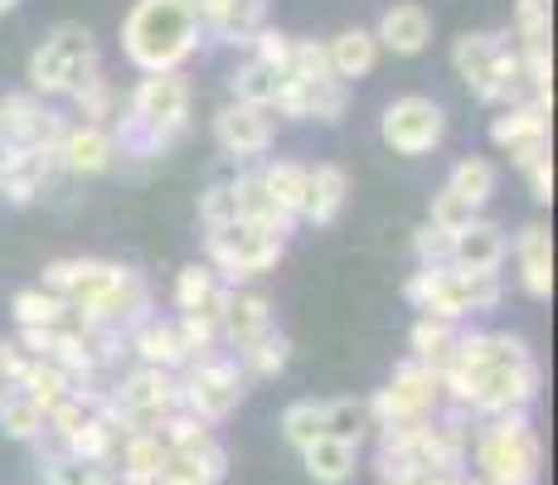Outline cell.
Wrapping results in <instances>:
<instances>
[{"label": "cell", "instance_id": "10", "mask_svg": "<svg viewBox=\"0 0 558 485\" xmlns=\"http://www.w3.org/2000/svg\"><path fill=\"white\" fill-rule=\"evenodd\" d=\"M282 253H287V233L267 229V223L233 219V223H219V229H204V263L229 287L272 272L282 263Z\"/></svg>", "mask_w": 558, "mask_h": 485}, {"label": "cell", "instance_id": "49", "mask_svg": "<svg viewBox=\"0 0 558 485\" xmlns=\"http://www.w3.org/2000/svg\"><path fill=\"white\" fill-rule=\"evenodd\" d=\"M93 485H126L122 471L112 466V461H102V466H93Z\"/></svg>", "mask_w": 558, "mask_h": 485}, {"label": "cell", "instance_id": "34", "mask_svg": "<svg viewBox=\"0 0 558 485\" xmlns=\"http://www.w3.org/2000/svg\"><path fill=\"white\" fill-rule=\"evenodd\" d=\"M500 185V170L490 166L486 156H461L452 166V175H447V194H457L461 204H471V209L481 214V204H490V194Z\"/></svg>", "mask_w": 558, "mask_h": 485}, {"label": "cell", "instance_id": "16", "mask_svg": "<svg viewBox=\"0 0 558 485\" xmlns=\"http://www.w3.org/2000/svg\"><path fill=\"white\" fill-rule=\"evenodd\" d=\"M350 107V88L340 78H282V93L272 102V117H287V122H320L336 126Z\"/></svg>", "mask_w": 558, "mask_h": 485}, {"label": "cell", "instance_id": "33", "mask_svg": "<svg viewBox=\"0 0 558 485\" xmlns=\"http://www.w3.org/2000/svg\"><path fill=\"white\" fill-rule=\"evenodd\" d=\"M10 316H15V330H59L63 320H73L69 306L45 287H20L10 296Z\"/></svg>", "mask_w": 558, "mask_h": 485}, {"label": "cell", "instance_id": "20", "mask_svg": "<svg viewBox=\"0 0 558 485\" xmlns=\"http://www.w3.org/2000/svg\"><path fill=\"white\" fill-rule=\"evenodd\" d=\"M510 243H506V229L496 219H471L461 233H452V267L457 272H500L506 263Z\"/></svg>", "mask_w": 558, "mask_h": 485}, {"label": "cell", "instance_id": "1", "mask_svg": "<svg viewBox=\"0 0 558 485\" xmlns=\"http://www.w3.org/2000/svg\"><path fill=\"white\" fill-rule=\"evenodd\" d=\"M442 398L452 408L486 423V417L506 413H530L534 398L544 388V369L534 350L510 330H471L461 326L452 360L442 364Z\"/></svg>", "mask_w": 558, "mask_h": 485}, {"label": "cell", "instance_id": "36", "mask_svg": "<svg viewBox=\"0 0 558 485\" xmlns=\"http://www.w3.org/2000/svg\"><path fill=\"white\" fill-rule=\"evenodd\" d=\"M282 78L287 73H277L272 63H263V59H243L239 69H233V78H229V88H233V102H248V107H267L272 112V102H277V93H282Z\"/></svg>", "mask_w": 558, "mask_h": 485}, {"label": "cell", "instance_id": "48", "mask_svg": "<svg viewBox=\"0 0 558 485\" xmlns=\"http://www.w3.org/2000/svg\"><path fill=\"white\" fill-rule=\"evenodd\" d=\"M524 175H530L534 204H549V199H554V156H549V160H539V166H530Z\"/></svg>", "mask_w": 558, "mask_h": 485}, {"label": "cell", "instance_id": "50", "mask_svg": "<svg viewBox=\"0 0 558 485\" xmlns=\"http://www.w3.org/2000/svg\"><path fill=\"white\" fill-rule=\"evenodd\" d=\"M15 393H20V388H15V384H10V379H5V374H0V408H5V403H10V398H15Z\"/></svg>", "mask_w": 558, "mask_h": 485}, {"label": "cell", "instance_id": "15", "mask_svg": "<svg viewBox=\"0 0 558 485\" xmlns=\"http://www.w3.org/2000/svg\"><path fill=\"white\" fill-rule=\"evenodd\" d=\"M272 142H277V117L267 107L223 102L214 112V146L229 160H257L272 150Z\"/></svg>", "mask_w": 558, "mask_h": 485}, {"label": "cell", "instance_id": "42", "mask_svg": "<svg viewBox=\"0 0 558 485\" xmlns=\"http://www.w3.org/2000/svg\"><path fill=\"white\" fill-rule=\"evenodd\" d=\"M514 45L539 49L549 45V0H514Z\"/></svg>", "mask_w": 558, "mask_h": 485}, {"label": "cell", "instance_id": "46", "mask_svg": "<svg viewBox=\"0 0 558 485\" xmlns=\"http://www.w3.org/2000/svg\"><path fill=\"white\" fill-rule=\"evenodd\" d=\"M233 219H239V214H233L229 180L204 185V194H199V223H204V229H219V223H233Z\"/></svg>", "mask_w": 558, "mask_h": 485}, {"label": "cell", "instance_id": "7", "mask_svg": "<svg viewBox=\"0 0 558 485\" xmlns=\"http://www.w3.org/2000/svg\"><path fill=\"white\" fill-rule=\"evenodd\" d=\"M403 301L417 311V316L466 326L471 316L500 306V272H457L452 263L417 267V272L403 282Z\"/></svg>", "mask_w": 558, "mask_h": 485}, {"label": "cell", "instance_id": "17", "mask_svg": "<svg viewBox=\"0 0 558 485\" xmlns=\"http://www.w3.org/2000/svg\"><path fill=\"white\" fill-rule=\"evenodd\" d=\"M199 35L214 45H253L267 25V0H195Z\"/></svg>", "mask_w": 558, "mask_h": 485}, {"label": "cell", "instance_id": "41", "mask_svg": "<svg viewBox=\"0 0 558 485\" xmlns=\"http://www.w3.org/2000/svg\"><path fill=\"white\" fill-rule=\"evenodd\" d=\"M73 107H78V122H93V126H112L117 122V93L102 73H93L78 93H73Z\"/></svg>", "mask_w": 558, "mask_h": 485}, {"label": "cell", "instance_id": "2", "mask_svg": "<svg viewBox=\"0 0 558 485\" xmlns=\"http://www.w3.org/2000/svg\"><path fill=\"white\" fill-rule=\"evenodd\" d=\"M39 287L69 306V316L78 326L98 330H132L146 316H156V296L136 267L102 263V257H53L39 277Z\"/></svg>", "mask_w": 558, "mask_h": 485}, {"label": "cell", "instance_id": "19", "mask_svg": "<svg viewBox=\"0 0 558 485\" xmlns=\"http://www.w3.org/2000/svg\"><path fill=\"white\" fill-rule=\"evenodd\" d=\"M160 441H166V451H180V457H195V461H204L214 481L229 476V447H223L219 433H214L209 423H199V417L175 413L166 427H160Z\"/></svg>", "mask_w": 558, "mask_h": 485}, {"label": "cell", "instance_id": "44", "mask_svg": "<svg viewBox=\"0 0 558 485\" xmlns=\"http://www.w3.org/2000/svg\"><path fill=\"white\" fill-rule=\"evenodd\" d=\"M471 219H476V209H471V204H461L457 194H447V190H437V194H433V209H427V223H433V229L461 233Z\"/></svg>", "mask_w": 558, "mask_h": 485}, {"label": "cell", "instance_id": "5", "mask_svg": "<svg viewBox=\"0 0 558 485\" xmlns=\"http://www.w3.org/2000/svg\"><path fill=\"white\" fill-rule=\"evenodd\" d=\"M466 476L486 485H539L544 476V441L534 433L530 413L486 417L471 427Z\"/></svg>", "mask_w": 558, "mask_h": 485}, {"label": "cell", "instance_id": "14", "mask_svg": "<svg viewBox=\"0 0 558 485\" xmlns=\"http://www.w3.org/2000/svg\"><path fill=\"white\" fill-rule=\"evenodd\" d=\"M490 142L514 160V170H530L539 160H549V107L530 102V97L500 107V117L490 122Z\"/></svg>", "mask_w": 558, "mask_h": 485}, {"label": "cell", "instance_id": "51", "mask_svg": "<svg viewBox=\"0 0 558 485\" xmlns=\"http://www.w3.org/2000/svg\"><path fill=\"white\" fill-rule=\"evenodd\" d=\"M126 485H160V481H156V476H132Z\"/></svg>", "mask_w": 558, "mask_h": 485}, {"label": "cell", "instance_id": "32", "mask_svg": "<svg viewBox=\"0 0 558 485\" xmlns=\"http://www.w3.org/2000/svg\"><path fill=\"white\" fill-rule=\"evenodd\" d=\"M233 360H239L243 379H277V374L292 364V340L272 326V330H263L257 340L243 344V350H233Z\"/></svg>", "mask_w": 558, "mask_h": 485}, {"label": "cell", "instance_id": "35", "mask_svg": "<svg viewBox=\"0 0 558 485\" xmlns=\"http://www.w3.org/2000/svg\"><path fill=\"white\" fill-rule=\"evenodd\" d=\"M457 336H461V326H452V320L417 316L413 330H408V350H413L417 364H427V369L442 374V364L452 360V350H457Z\"/></svg>", "mask_w": 558, "mask_h": 485}, {"label": "cell", "instance_id": "18", "mask_svg": "<svg viewBox=\"0 0 558 485\" xmlns=\"http://www.w3.org/2000/svg\"><path fill=\"white\" fill-rule=\"evenodd\" d=\"M117 142L107 126H93V122H69L59 142V170L63 175H107L117 166Z\"/></svg>", "mask_w": 558, "mask_h": 485}, {"label": "cell", "instance_id": "13", "mask_svg": "<svg viewBox=\"0 0 558 485\" xmlns=\"http://www.w3.org/2000/svg\"><path fill=\"white\" fill-rule=\"evenodd\" d=\"M379 136L393 156H427V150H437L447 136V107L423 93L393 97L379 117Z\"/></svg>", "mask_w": 558, "mask_h": 485}, {"label": "cell", "instance_id": "24", "mask_svg": "<svg viewBox=\"0 0 558 485\" xmlns=\"http://www.w3.org/2000/svg\"><path fill=\"white\" fill-rule=\"evenodd\" d=\"M126 350L136 354V364H151V369H170V374H180L190 364L175 320H160V316H146L142 326L126 330Z\"/></svg>", "mask_w": 558, "mask_h": 485}, {"label": "cell", "instance_id": "22", "mask_svg": "<svg viewBox=\"0 0 558 485\" xmlns=\"http://www.w3.org/2000/svg\"><path fill=\"white\" fill-rule=\"evenodd\" d=\"M514 267H520V287L534 301L554 296V233L544 223H524L514 233Z\"/></svg>", "mask_w": 558, "mask_h": 485}, {"label": "cell", "instance_id": "9", "mask_svg": "<svg viewBox=\"0 0 558 485\" xmlns=\"http://www.w3.org/2000/svg\"><path fill=\"white\" fill-rule=\"evenodd\" d=\"M98 413L112 417L122 433H160V427L180 413V379L170 369L136 364V369L117 374V379L107 384Z\"/></svg>", "mask_w": 558, "mask_h": 485}, {"label": "cell", "instance_id": "26", "mask_svg": "<svg viewBox=\"0 0 558 485\" xmlns=\"http://www.w3.org/2000/svg\"><path fill=\"white\" fill-rule=\"evenodd\" d=\"M345 199H350L345 166H336V160H320V166H311L306 209H302L306 223H316V229H330V223L340 219V209H345Z\"/></svg>", "mask_w": 558, "mask_h": 485}, {"label": "cell", "instance_id": "45", "mask_svg": "<svg viewBox=\"0 0 558 485\" xmlns=\"http://www.w3.org/2000/svg\"><path fill=\"white\" fill-rule=\"evenodd\" d=\"M253 59H263V63H272L277 73H287V63H292V35L287 29H272V25H263L253 35Z\"/></svg>", "mask_w": 558, "mask_h": 485}, {"label": "cell", "instance_id": "28", "mask_svg": "<svg viewBox=\"0 0 558 485\" xmlns=\"http://www.w3.org/2000/svg\"><path fill=\"white\" fill-rule=\"evenodd\" d=\"M302 466L316 485H350L360 466V447L355 441H340V437H316L302 451Z\"/></svg>", "mask_w": 558, "mask_h": 485}, {"label": "cell", "instance_id": "43", "mask_svg": "<svg viewBox=\"0 0 558 485\" xmlns=\"http://www.w3.org/2000/svg\"><path fill=\"white\" fill-rule=\"evenodd\" d=\"M156 481L160 485H219V481L209 476V466H204V461L180 457V451H166V457H160Z\"/></svg>", "mask_w": 558, "mask_h": 485}, {"label": "cell", "instance_id": "4", "mask_svg": "<svg viewBox=\"0 0 558 485\" xmlns=\"http://www.w3.org/2000/svg\"><path fill=\"white\" fill-rule=\"evenodd\" d=\"M199 45L195 0H136L122 20V53L142 73H180Z\"/></svg>", "mask_w": 558, "mask_h": 485}, {"label": "cell", "instance_id": "27", "mask_svg": "<svg viewBox=\"0 0 558 485\" xmlns=\"http://www.w3.org/2000/svg\"><path fill=\"white\" fill-rule=\"evenodd\" d=\"M379 45H374V29H340L336 39H326V59H330V73H336L340 83H355V78H369L374 63H379Z\"/></svg>", "mask_w": 558, "mask_h": 485}, {"label": "cell", "instance_id": "37", "mask_svg": "<svg viewBox=\"0 0 558 485\" xmlns=\"http://www.w3.org/2000/svg\"><path fill=\"white\" fill-rule=\"evenodd\" d=\"M374 433V413H369V398H330L326 403V437L340 441H360Z\"/></svg>", "mask_w": 558, "mask_h": 485}, {"label": "cell", "instance_id": "53", "mask_svg": "<svg viewBox=\"0 0 558 485\" xmlns=\"http://www.w3.org/2000/svg\"><path fill=\"white\" fill-rule=\"evenodd\" d=\"M461 485H486V481H476V476H466V481H461Z\"/></svg>", "mask_w": 558, "mask_h": 485}, {"label": "cell", "instance_id": "23", "mask_svg": "<svg viewBox=\"0 0 558 485\" xmlns=\"http://www.w3.org/2000/svg\"><path fill=\"white\" fill-rule=\"evenodd\" d=\"M272 326H277V320H272V301H267L263 291H243V287L229 291L223 316H219V340L229 344V354L243 350V344L257 340L263 330H272Z\"/></svg>", "mask_w": 558, "mask_h": 485}, {"label": "cell", "instance_id": "25", "mask_svg": "<svg viewBox=\"0 0 558 485\" xmlns=\"http://www.w3.org/2000/svg\"><path fill=\"white\" fill-rule=\"evenodd\" d=\"M229 282H219V272H214L209 263H190L180 267L175 277V311L180 316H223V301H229Z\"/></svg>", "mask_w": 558, "mask_h": 485}, {"label": "cell", "instance_id": "8", "mask_svg": "<svg viewBox=\"0 0 558 485\" xmlns=\"http://www.w3.org/2000/svg\"><path fill=\"white\" fill-rule=\"evenodd\" d=\"M93 73H102V53H98L93 29L78 25V20L53 25L35 45V53H29V93L39 102L45 97H73Z\"/></svg>", "mask_w": 558, "mask_h": 485}, {"label": "cell", "instance_id": "52", "mask_svg": "<svg viewBox=\"0 0 558 485\" xmlns=\"http://www.w3.org/2000/svg\"><path fill=\"white\" fill-rule=\"evenodd\" d=\"M20 5V0H0V15H10V10H15Z\"/></svg>", "mask_w": 558, "mask_h": 485}, {"label": "cell", "instance_id": "38", "mask_svg": "<svg viewBox=\"0 0 558 485\" xmlns=\"http://www.w3.org/2000/svg\"><path fill=\"white\" fill-rule=\"evenodd\" d=\"M160 457H166V441H160V433H126L122 447H117V471H122V481L156 476Z\"/></svg>", "mask_w": 558, "mask_h": 485}, {"label": "cell", "instance_id": "12", "mask_svg": "<svg viewBox=\"0 0 558 485\" xmlns=\"http://www.w3.org/2000/svg\"><path fill=\"white\" fill-rule=\"evenodd\" d=\"M442 403L447 398H442L437 369H427V364H417V360H403L399 369L389 374V384L369 398L374 433H379V427H399V423H423V417H433Z\"/></svg>", "mask_w": 558, "mask_h": 485}, {"label": "cell", "instance_id": "29", "mask_svg": "<svg viewBox=\"0 0 558 485\" xmlns=\"http://www.w3.org/2000/svg\"><path fill=\"white\" fill-rule=\"evenodd\" d=\"M229 194H233V214H239V219L267 223V229H277V233H292L296 229V223L272 204V194H267V185H263V175H257V170H243V175H233L229 180Z\"/></svg>", "mask_w": 558, "mask_h": 485}, {"label": "cell", "instance_id": "6", "mask_svg": "<svg viewBox=\"0 0 558 485\" xmlns=\"http://www.w3.org/2000/svg\"><path fill=\"white\" fill-rule=\"evenodd\" d=\"M452 69L471 88V97L486 107H510V102L530 97L520 45L510 39V29L506 35H496V29H466L452 45Z\"/></svg>", "mask_w": 558, "mask_h": 485}, {"label": "cell", "instance_id": "39", "mask_svg": "<svg viewBox=\"0 0 558 485\" xmlns=\"http://www.w3.org/2000/svg\"><path fill=\"white\" fill-rule=\"evenodd\" d=\"M282 437H287V447H296V451H306L316 437H326V398H302V403L287 408Z\"/></svg>", "mask_w": 558, "mask_h": 485}, {"label": "cell", "instance_id": "30", "mask_svg": "<svg viewBox=\"0 0 558 485\" xmlns=\"http://www.w3.org/2000/svg\"><path fill=\"white\" fill-rule=\"evenodd\" d=\"M122 437L126 433L112 423V417L88 413L78 433L63 441V451H69L73 461H83V466H102V461H112V466H117V447H122Z\"/></svg>", "mask_w": 558, "mask_h": 485}, {"label": "cell", "instance_id": "31", "mask_svg": "<svg viewBox=\"0 0 558 485\" xmlns=\"http://www.w3.org/2000/svg\"><path fill=\"white\" fill-rule=\"evenodd\" d=\"M263 185L267 194H272V204L287 214L292 223H302V209H306V185H311V166H302V160H267L263 170Z\"/></svg>", "mask_w": 558, "mask_h": 485}, {"label": "cell", "instance_id": "47", "mask_svg": "<svg viewBox=\"0 0 558 485\" xmlns=\"http://www.w3.org/2000/svg\"><path fill=\"white\" fill-rule=\"evenodd\" d=\"M413 253H417V267H447L452 263V233L423 223V229L413 233Z\"/></svg>", "mask_w": 558, "mask_h": 485}, {"label": "cell", "instance_id": "40", "mask_svg": "<svg viewBox=\"0 0 558 485\" xmlns=\"http://www.w3.org/2000/svg\"><path fill=\"white\" fill-rule=\"evenodd\" d=\"M0 437L29 441V447H35V441L45 437V408H35L25 393H15L5 408H0Z\"/></svg>", "mask_w": 558, "mask_h": 485}, {"label": "cell", "instance_id": "21", "mask_svg": "<svg viewBox=\"0 0 558 485\" xmlns=\"http://www.w3.org/2000/svg\"><path fill=\"white\" fill-rule=\"evenodd\" d=\"M374 45L413 59V53H423L427 45H433V15H427L417 0H399V5H389L379 15V25H374Z\"/></svg>", "mask_w": 558, "mask_h": 485}, {"label": "cell", "instance_id": "11", "mask_svg": "<svg viewBox=\"0 0 558 485\" xmlns=\"http://www.w3.org/2000/svg\"><path fill=\"white\" fill-rule=\"evenodd\" d=\"M180 379V413L199 417V423L219 427L239 413L243 393H248V379H243L239 360L229 350H209L199 360H190L185 369L175 374Z\"/></svg>", "mask_w": 558, "mask_h": 485}, {"label": "cell", "instance_id": "3", "mask_svg": "<svg viewBox=\"0 0 558 485\" xmlns=\"http://www.w3.org/2000/svg\"><path fill=\"white\" fill-rule=\"evenodd\" d=\"M107 132H112L117 156L122 160L126 156L132 160L166 156V150L190 132V83H185V73H146Z\"/></svg>", "mask_w": 558, "mask_h": 485}]
</instances>
